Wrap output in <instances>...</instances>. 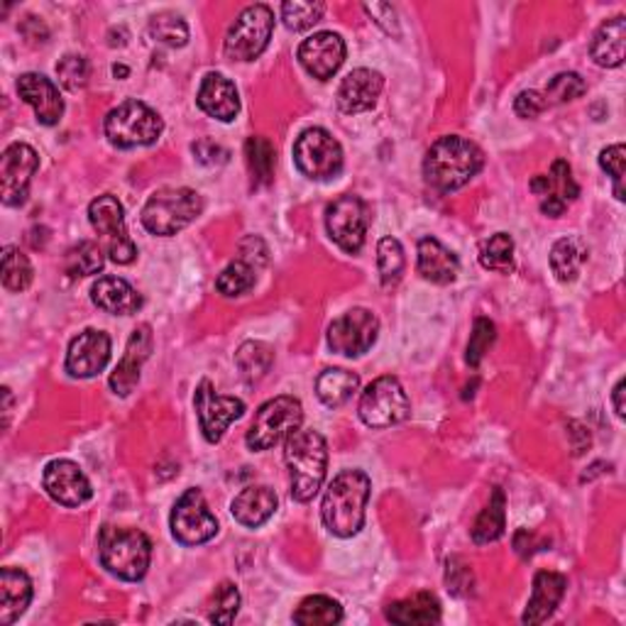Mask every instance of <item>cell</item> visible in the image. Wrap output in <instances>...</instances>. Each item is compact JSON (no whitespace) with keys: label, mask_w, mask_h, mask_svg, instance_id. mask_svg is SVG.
<instances>
[{"label":"cell","mask_w":626,"mask_h":626,"mask_svg":"<svg viewBox=\"0 0 626 626\" xmlns=\"http://www.w3.org/2000/svg\"><path fill=\"white\" fill-rule=\"evenodd\" d=\"M483 164L485 154L475 142L461 138V135H445L426 152L424 176L433 189L451 194L473 179L483 170Z\"/></svg>","instance_id":"obj_1"},{"label":"cell","mask_w":626,"mask_h":626,"mask_svg":"<svg viewBox=\"0 0 626 626\" xmlns=\"http://www.w3.org/2000/svg\"><path fill=\"white\" fill-rule=\"evenodd\" d=\"M370 499V477L360 470H346L326 489L321 517L333 536L350 538L364 524V507Z\"/></svg>","instance_id":"obj_2"},{"label":"cell","mask_w":626,"mask_h":626,"mask_svg":"<svg viewBox=\"0 0 626 626\" xmlns=\"http://www.w3.org/2000/svg\"><path fill=\"white\" fill-rule=\"evenodd\" d=\"M285 461L291 477V497L297 502H311L326 479L328 445L318 431H297L287 438Z\"/></svg>","instance_id":"obj_3"},{"label":"cell","mask_w":626,"mask_h":626,"mask_svg":"<svg viewBox=\"0 0 626 626\" xmlns=\"http://www.w3.org/2000/svg\"><path fill=\"white\" fill-rule=\"evenodd\" d=\"M98 558L111 576L138 582L150 568L152 544L140 529L108 524L98 534Z\"/></svg>","instance_id":"obj_4"},{"label":"cell","mask_w":626,"mask_h":626,"mask_svg":"<svg viewBox=\"0 0 626 626\" xmlns=\"http://www.w3.org/2000/svg\"><path fill=\"white\" fill-rule=\"evenodd\" d=\"M204 211V198L194 189H160L142 208L144 231L170 237L192 225Z\"/></svg>","instance_id":"obj_5"},{"label":"cell","mask_w":626,"mask_h":626,"mask_svg":"<svg viewBox=\"0 0 626 626\" xmlns=\"http://www.w3.org/2000/svg\"><path fill=\"white\" fill-rule=\"evenodd\" d=\"M103 130H106L111 144H116L120 150H132L148 148V144L156 142V138H160L164 130V123L150 106H144V103L125 101L118 108L108 113Z\"/></svg>","instance_id":"obj_6"},{"label":"cell","mask_w":626,"mask_h":626,"mask_svg":"<svg viewBox=\"0 0 626 626\" xmlns=\"http://www.w3.org/2000/svg\"><path fill=\"white\" fill-rule=\"evenodd\" d=\"M304 409L294 396H277L263 404L255 414V421L247 431L250 451H269V448L287 441L291 433L301 429Z\"/></svg>","instance_id":"obj_7"},{"label":"cell","mask_w":626,"mask_h":626,"mask_svg":"<svg viewBox=\"0 0 626 626\" xmlns=\"http://www.w3.org/2000/svg\"><path fill=\"white\" fill-rule=\"evenodd\" d=\"M275 33V13L257 3L237 15L225 35V57L235 61H255L267 49Z\"/></svg>","instance_id":"obj_8"},{"label":"cell","mask_w":626,"mask_h":626,"mask_svg":"<svg viewBox=\"0 0 626 626\" xmlns=\"http://www.w3.org/2000/svg\"><path fill=\"white\" fill-rule=\"evenodd\" d=\"M297 170L309 179L326 182L343 170V150L338 140L323 128H311L299 135L294 144Z\"/></svg>","instance_id":"obj_9"},{"label":"cell","mask_w":626,"mask_h":626,"mask_svg":"<svg viewBox=\"0 0 626 626\" xmlns=\"http://www.w3.org/2000/svg\"><path fill=\"white\" fill-rule=\"evenodd\" d=\"M358 411L370 429H390L409 416V396L396 378H380L362 392Z\"/></svg>","instance_id":"obj_10"},{"label":"cell","mask_w":626,"mask_h":626,"mask_svg":"<svg viewBox=\"0 0 626 626\" xmlns=\"http://www.w3.org/2000/svg\"><path fill=\"white\" fill-rule=\"evenodd\" d=\"M89 221L93 225L103 243L108 247V255L116 265H130L135 257H138V247L128 235V228H125V216L123 206L116 196L103 194L96 201H91L89 206Z\"/></svg>","instance_id":"obj_11"},{"label":"cell","mask_w":626,"mask_h":626,"mask_svg":"<svg viewBox=\"0 0 626 626\" xmlns=\"http://www.w3.org/2000/svg\"><path fill=\"white\" fill-rule=\"evenodd\" d=\"M370 225V208L360 196L346 194L326 208V231L340 250L358 253Z\"/></svg>","instance_id":"obj_12"},{"label":"cell","mask_w":626,"mask_h":626,"mask_svg":"<svg viewBox=\"0 0 626 626\" xmlns=\"http://www.w3.org/2000/svg\"><path fill=\"white\" fill-rule=\"evenodd\" d=\"M172 534L182 546H201L218 534V519L208 509L201 489H186L174 505Z\"/></svg>","instance_id":"obj_13"},{"label":"cell","mask_w":626,"mask_h":626,"mask_svg":"<svg viewBox=\"0 0 626 626\" xmlns=\"http://www.w3.org/2000/svg\"><path fill=\"white\" fill-rule=\"evenodd\" d=\"M378 331L380 321L372 311L352 309L328 326V348L333 352L348 355V358H358V355L368 352L374 346Z\"/></svg>","instance_id":"obj_14"},{"label":"cell","mask_w":626,"mask_h":626,"mask_svg":"<svg viewBox=\"0 0 626 626\" xmlns=\"http://www.w3.org/2000/svg\"><path fill=\"white\" fill-rule=\"evenodd\" d=\"M39 166L37 152L25 142H13L0 156V196L5 206H23L30 194V182Z\"/></svg>","instance_id":"obj_15"},{"label":"cell","mask_w":626,"mask_h":626,"mask_svg":"<svg viewBox=\"0 0 626 626\" xmlns=\"http://www.w3.org/2000/svg\"><path fill=\"white\" fill-rule=\"evenodd\" d=\"M194 406H196V414H198V424H201V431H204V438L208 443L221 441L228 426L237 421L240 416L245 414L243 402L235 399V396L216 394L213 384L208 380L198 384L196 396H194Z\"/></svg>","instance_id":"obj_16"},{"label":"cell","mask_w":626,"mask_h":626,"mask_svg":"<svg viewBox=\"0 0 626 626\" xmlns=\"http://www.w3.org/2000/svg\"><path fill=\"white\" fill-rule=\"evenodd\" d=\"M47 495L61 507H81L86 505L93 489L83 470L71 461H51L42 475Z\"/></svg>","instance_id":"obj_17"},{"label":"cell","mask_w":626,"mask_h":626,"mask_svg":"<svg viewBox=\"0 0 626 626\" xmlns=\"http://www.w3.org/2000/svg\"><path fill=\"white\" fill-rule=\"evenodd\" d=\"M111 360V338L103 331L89 328L71 340L67 352V372L71 378L89 380L106 370Z\"/></svg>","instance_id":"obj_18"},{"label":"cell","mask_w":626,"mask_h":626,"mask_svg":"<svg viewBox=\"0 0 626 626\" xmlns=\"http://www.w3.org/2000/svg\"><path fill=\"white\" fill-rule=\"evenodd\" d=\"M531 192L541 196V211L558 218L566 213L568 204L580 196V186L572 179L570 164L566 160H556L548 174H541L531 182Z\"/></svg>","instance_id":"obj_19"},{"label":"cell","mask_w":626,"mask_h":626,"mask_svg":"<svg viewBox=\"0 0 626 626\" xmlns=\"http://www.w3.org/2000/svg\"><path fill=\"white\" fill-rule=\"evenodd\" d=\"M299 61L313 79L326 81L346 61V42L336 33H316L301 42Z\"/></svg>","instance_id":"obj_20"},{"label":"cell","mask_w":626,"mask_h":626,"mask_svg":"<svg viewBox=\"0 0 626 626\" xmlns=\"http://www.w3.org/2000/svg\"><path fill=\"white\" fill-rule=\"evenodd\" d=\"M18 93L42 125H57L65 116V101L59 96V89L47 77L42 74H23L18 79Z\"/></svg>","instance_id":"obj_21"},{"label":"cell","mask_w":626,"mask_h":626,"mask_svg":"<svg viewBox=\"0 0 626 626\" xmlns=\"http://www.w3.org/2000/svg\"><path fill=\"white\" fill-rule=\"evenodd\" d=\"M382 89H384V79L380 71L355 69L340 83L338 108L343 113H348V116L370 111L374 108V103H378Z\"/></svg>","instance_id":"obj_22"},{"label":"cell","mask_w":626,"mask_h":626,"mask_svg":"<svg viewBox=\"0 0 626 626\" xmlns=\"http://www.w3.org/2000/svg\"><path fill=\"white\" fill-rule=\"evenodd\" d=\"M150 352H152L150 326L135 328L128 340V348H125L123 360L118 362L116 372L111 374V390L118 396H128L135 390V384L140 382V370L144 360L150 358Z\"/></svg>","instance_id":"obj_23"},{"label":"cell","mask_w":626,"mask_h":626,"mask_svg":"<svg viewBox=\"0 0 626 626\" xmlns=\"http://www.w3.org/2000/svg\"><path fill=\"white\" fill-rule=\"evenodd\" d=\"M198 108H201L206 116H211L216 120H233L240 113V98L237 89L231 79H225L223 74H208L198 89Z\"/></svg>","instance_id":"obj_24"},{"label":"cell","mask_w":626,"mask_h":626,"mask_svg":"<svg viewBox=\"0 0 626 626\" xmlns=\"http://www.w3.org/2000/svg\"><path fill=\"white\" fill-rule=\"evenodd\" d=\"M566 588H568L566 576H560V572H553V570H541L534 578V594H531L529 607L524 612V617H521V622L544 624L550 614L556 612L563 594H566Z\"/></svg>","instance_id":"obj_25"},{"label":"cell","mask_w":626,"mask_h":626,"mask_svg":"<svg viewBox=\"0 0 626 626\" xmlns=\"http://www.w3.org/2000/svg\"><path fill=\"white\" fill-rule=\"evenodd\" d=\"M91 299L93 304L106 313H113V316H130L142 306V297L120 277H101L91 287Z\"/></svg>","instance_id":"obj_26"},{"label":"cell","mask_w":626,"mask_h":626,"mask_svg":"<svg viewBox=\"0 0 626 626\" xmlns=\"http://www.w3.org/2000/svg\"><path fill=\"white\" fill-rule=\"evenodd\" d=\"M33 600V582L18 568L0 570V624L10 626Z\"/></svg>","instance_id":"obj_27"},{"label":"cell","mask_w":626,"mask_h":626,"mask_svg":"<svg viewBox=\"0 0 626 626\" xmlns=\"http://www.w3.org/2000/svg\"><path fill=\"white\" fill-rule=\"evenodd\" d=\"M461 273L455 253H451L441 240L424 237L419 243V275L433 285H451Z\"/></svg>","instance_id":"obj_28"},{"label":"cell","mask_w":626,"mask_h":626,"mask_svg":"<svg viewBox=\"0 0 626 626\" xmlns=\"http://www.w3.org/2000/svg\"><path fill=\"white\" fill-rule=\"evenodd\" d=\"M275 511H277V495L269 487H245L231 505V514L235 517L237 524H243L247 529L263 526Z\"/></svg>","instance_id":"obj_29"},{"label":"cell","mask_w":626,"mask_h":626,"mask_svg":"<svg viewBox=\"0 0 626 626\" xmlns=\"http://www.w3.org/2000/svg\"><path fill=\"white\" fill-rule=\"evenodd\" d=\"M624 37H626V20L624 15H617L604 23L590 45V55L594 65L614 69L624 61Z\"/></svg>","instance_id":"obj_30"},{"label":"cell","mask_w":626,"mask_h":626,"mask_svg":"<svg viewBox=\"0 0 626 626\" xmlns=\"http://www.w3.org/2000/svg\"><path fill=\"white\" fill-rule=\"evenodd\" d=\"M387 619L394 624H436L441 622V602L431 592H416L414 598L392 602L387 607Z\"/></svg>","instance_id":"obj_31"},{"label":"cell","mask_w":626,"mask_h":626,"mask_svg":"<svg viewBox=\"0 0 626 626\" xmlns=\"http://www.w3.org/2000/svg\"><path fill=\"white\" fill-rule=\"evenodd\" d=\"M257 281V265H255V253H250L247 245L243 243V257L235 259V263L228 265L221 275L216 279V289L221 291L223 297H243L250 289L255 287Z\"/></svg>","instance_id":"obj_32"},{"label":"cell","mask_w":626,"mask_h":626,"mask_svg":"<svg viewBox=\"0 0 626 626\" xmlns=\"http://www.w3.org/2000/svg\"><path fill=\"white\" fill-rule=\"evenodd\" d=\"M358 387H360L358 374L348 372V370H340V368L323 370L316 380L318 399L326 406H331V409H336V406L346 404L350 396L358 392Z\"/></svg>","instance_id":"obj_33"},{"label":"cell","mask_w":626,"mask_h":626,"mask_svg":"<svg viewBox=\"0 0 626 626\" xmlns=\"http://www.w3.org/2000/svg\"><path fill=\"white\" fill-rule=\"evenodd\" d=\"M586 259H588V247L582 245V240L578 237H563L550 250L553 275H556L563 285L578 279L580 267L586 265Z\"/></svg>","instance_id":"obj_34"},{"label":"cell","mask_w":626,"mask_h":626,"mask_svg":"<svg viewBox=\"0 0 626 626\" xmlns=\"http://www.w3.org/2000/svg\"><path fill=\"white\" fill-rule=\"evenodd\" d=\"M507 499H505V489L495 487L492 499L485 507L483 514L477 517L475 526H473V541L475 544H492V541L502 538L505 534V519H507Z\"/></svg>","instance_id":"obj_35"},{"label":"cell","mask_w":626,"mask_h":626,"mask_svg":"<svg viewBox=\"0 0 626 626\" xmlns=\"http://www.w3.org/2000/svg\"><path fill=\"white\" fill-rule=\"evenodd\" d=\"M340 619H343V607L333 598H326V594H313V598H306L294 612V622L301 626H333Z\"/></svg>","instance_id":"obj_36"},{"label":"cell","mask_w":626,"mask_h":626,"mask_svg":"<svg viewBox=\"0 0 626 626\" xmlns=\"http://www.w3.org/2000/svg\"><path fill=\"white\" fill-rule=\"evenodd\" d=\"M479 265L499 275H509L514 269V240L507 233H495L479 247Z\"/></svg>","instance_id":"obj_37"},{"label":"cell","mask_w":626,"mask_h":626,"mask_svg":"<svg viewBox=\"0 0 626 626\" xmlns=\"http://www.w3.org/2000/svg\"><path fill=\"white\" fill-rule=\"evenodd\" d=\"M245 156L250 174H253L255 186H265L273 182L275 174V148L265 138H250L245 142Z\"/></svg>","instance_id":"obj_38"},{"label":"cell","mask_w":626,"mask_h":626,"mask_svg":"<svg viewBox=\"0 0 626 626\" xmlns=\"http://www.w3.org/2000/svg\"><path fill=\"white\" fill-rule=\"evenodd\" d=\"M273 360H275L273 348L265 346V343H257V340H250V343H245V346H240V350L235 355L237 368L243 370V374L250 382L263 380L265 374L269 372V368H273Z\"/></svg>","instance_id":"obj_39"},{"label":"cell","mask_w":626,"mask_h":626,"mask_svg":"<svg viewBox=\"0 0 626 626\" xmlns=\"http://www.w3.org/2000/svg\"><path fill=\"white\" fill-rule=\"evenodd\" d=\"M67 273L71 277H91V275H98L103 265H106V257H103L101 247L96 243H91V240H83L77 247L69 250L67 255Z\"/></svg>","instance_id":"obj_40"},{"label":"cell","mask_w":626,"mask_h":626,"mask_svg":"<svg viewBox=\"0 0 626 626\" xmlns=\"http://www.w3.org/2000/svg\"><path fill=\"white\" fill-rule=\"evenodd\" d=\"M378 267L384 287H394L404 273V247L396 237H382L378 245Z\"/></svg>","instance_id":"obj_41"},{"label":"cell","mask_w":626,"mask_h":626,"mask_svg":"<svg viewBox=\"0 0 626 626\" xmlns=\"http://www.w3.org/2000/svg\"><path fill=\"white\" fill-rule=\"evenodd\" d=\"M33 281V265L18 247L3 250V287L8 291H25Z\"/></svg>","instance_id":"obj_42"},{"label":"cell","mask_w":626,"mask_h":626,"mask_svg":"<svg viewBox=\"0 0 626 626\" xmlns=\"http://www.w3.org/2000/svg\"><path fill=\"white\" fill-rule=\"evenodd\" d=\"M150 37L154 42H162L166 47H184L186 42H189V27H186L184 18L174 13H162L152 18Z\"/></svg>","instance_id":"obj_43"},{"label":"cell","mask_w":626,"mask_h":626,"mask_svg":"<svg viewBox=\"0 0 626 626\" xmlns=\"http://www.w3.org/2000/svg\"><path fill=\"white\" fill-rule=\"evenodd\" d=\"M323 3H311V0H294V3L281 5V20L289 30L294 33H304V30L313 27L323 18Z\"/></svg>","instance_id":"obj_44"},{"label":"cell","mask_w":626,"mask_h":626,"mask_svg":"<svg viewBox=\"0 0 626 626\" xmlns=\"http://www.w3.org/2000/svg\"><path fill=\"white\" fill-rule=\"evenodd\" d=\"M588 91L586 81L580 79V74H572V71H566V74H558L548 83L546 91H541V96H544L546 106H556V103H568V101H576L580 98L582 93Z\"/></svg>","instance_id":"obj_45"},{"label":"cell","mask_w":626,"mask_h":626,"mask_svg":"<svg viewBox=\"0 0 626 626\" xmlns=\"http://www.w3.org/2000/svg\"><path fill=\"white\" fill-rule=\"evenodd\" d=\"M240 607V592L233 586V582H223V586H218L213 592V602L211 607H208V619L213 624H233L235 614Z\"/></svg>","instance_id":"obj_46"},{"label":"cell","mask_w":626,"mask_h":626,"mask_svg":"<svg viewBox=\"0 0 626 626\" xmlns=\"http://www.w3.org/2000/svg\"><path fill=\"white\" fill-rule=\"evenodd\" d=\"M57 77H59L61 86H65L71 93L86 89V83H89V61L83 59L81 55H67L57 65Z\"/></svg>","instance_id":"obj_47"},{"label":"cell","mask_w":626,"mask_h":626,"mask_svg":"<svg viewBox=\"0 0 626 626\" xmlns=\"http://www.w3.org/2000/svg\"><path fill=\"white\" fill-rule=\"evenodd\" d=\"M495 338H497L495 323L489 321V318H477V321H475L473 336H470L467 355H465L467 364H473V368H477L479 360H483L485 352L489 350V346H492V343H495Z\"/></svg>","instance_id":"obj_48"},{"label":"cell","mask_w":626,"mask_h":626,"mask_svg":"<svg viewBox=\"0 0 626 626\" xmlns=\"http://www.w3.org/2000/svg\"><path fill=\"white\" fill-rule=\"evenodd\" d=\"M624 162H626L624 144H612V148L600 152V164L602 170L612 176L614 196H617L619 201H624Z\"/></svg>","instance_id":"obj_49"},{"label":"cell","mask_w":626,"mask_h":626,"mask_svg":"<svg viewBox=\"0 0 626 626\" xmlns=\"http://www.w3.org/2000/svg\"><path fill=\"white\" fill-rule=\"evenodd\" d=\"M548 106H546L544 96H541V91H521L514 101V111L521 118H536Z\"/></svg>","instance_id":"obj_50"},{"label":"cell","mask_w":626,"mask_h":626,"mask_svg":"<svg viewBox=\"0 0 626 626\" xmlns=\"http://www.w3.org/2000/svg\"><path fill=\"white\" fill-rule=\"evenodd\" d=\"M194 154L198 156V162H204V164H223L228 160V152L221 148V144H216L211 140L196 142Z\"/></svg>","instance_id":"obj_51"},{"label":"cell","mask_w":626,"mask_h":626,"mask_svg":"<svg viewBox=\"0 0 626 626\" xmlns=\"http://www.w3.org/2000/svg\"><path fill=\"white\" fill-rule=\"evenodd\" d=\"M612 399H614V411H617V416L622 419V416H624V380L617 382Z\"/></svg>","instance_id":"obj_52"}]
</instances>
